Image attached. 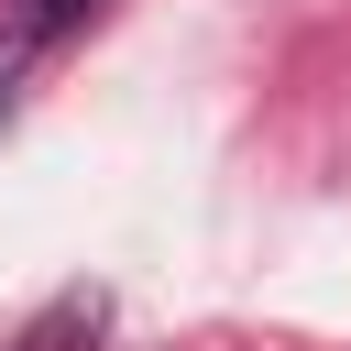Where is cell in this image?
Wrapping results in <instances>:
<instances>
[{
  "instance_id": "obj_1",
  "label": "cell",
  "mask_w": 351,
  "mask_h": 351,
  "mask_svg": "<svg viewBox=\"0 0 351 351\" xmlns=\"http://www.w3.org/2000/svg\"><path fill=\"white\" fill-rule=\"evenodd\" d=\"M77 11H88V0H11V22H0V110L22 99L33 55H44V44H55V33L77 22Z\"/></svg>"
}]
</instances>
